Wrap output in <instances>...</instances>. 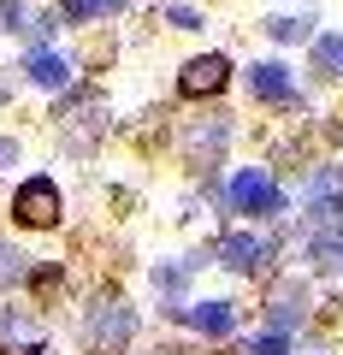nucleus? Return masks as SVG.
<instances>
[{
	"mask_svg": "<svg viewBox=\"0 0 343 355\" xmlns=\"http://www.w3.org/2000/svg\"><path fill=\"white\" fill-rule=\"evenodd\" d=\"M65 24H89V18H95V0H65Z\"/></svg>",
	"mask_w": 343,
	"mask_h": 355,
	"instance_id": "nucleus-18",
	"label": "nucleus"
},
{
	"mask_svg": "<svg viewBox=\"0 0 343 355\" xmlns=\"http://www.w3.org/2000/svg\"><path fill=\"white\" fill-rule=\"evenodd\" d=\"M267 36H272V42H314V18L279 12V18H267Z\"/></svg>",
	"mask_w": 343,
	"mask_h": 355,
	"instance_id": "nucleus-12",
	"label": "nucleus"
},
{
	"mask_svg": "<svg viewBox=\"0 0 343 355\" xmlns=\"http://www.w3.org/2000/svg\"><path fill=\"white\" fill-rule=\"evenodd\" d=\"M225 202L237 207V214H249V219H284V190L261 172V166H243V172L231 178Z\"/></svg>",
	"mask_w": 343,
	"mask_h": 355,
	"instance_id": "nucleus-2",
	"label": "nucleus"
},
{
	"mask_svg": "<svg viewBox=\"0 0 343 355\" xmlns=\"http://www.w3.org/2000/svg\"><path fill=\"white\" fill-rule=\"evenodd\" d=\"M130 331H137V314H130L125 302H107V308H95V314H89V343H95V349H107V355L125 349Z\"/></svg>",
	"mask_w": 343,
	"mask_h": 355,
	"instance_id": "nucleus-5",
	"label": "nucleus"
},
{
	"mask_svg": "<svg viewBox=\"0 0 343 355\" xmlns=\"http://www.w3.org/2000/svg\"><path fill=\"white\" fill-rule=\"evenodd\" d=\"M0 166H18V142L12 137H0Z\"/></svg>",
	"mask_w": 343,
	"mask_h": 355,
	"instance_id": "nucleus-19",
	"label": "nucleus"
},
{
	"mask_svg": "<svg viewBox=\"0 0 343 355\" xmlns=\"http://www.w3.org/2000/svg\"><path fill=\"white\" fill-rule=\"evenodd\" d=\"M308 225H314V237H343V196L308 190Z\"/></svg>",
	"mask_w": 343,
	"mask_h": 355,
	"instance_id": "nucleus-7",
	"label": "nucleus"
},
{
	"mask_svg": "<svg viewBox=\"0 0 343 355\" xmlns=\"http://www.w3.org/2000/svg\"><path fill=\"white\" fill-rule=\"evenodd\" d=\"M60 214H65V196H60V184H53L48 172L24 178V184L12 190V219H18V225L48 231V225H60Z\"/></svg>",
	"mask_w": 343,
	"mask_h": 355,
	"instance_id": "nucleus-1",
	"label": "nucleus"
},
{
	"mask_svg": "<svg viewBox=\"0 0 343 355\" xmlns=\"http://www.w3.org/2000/svg\"><path fill=\"white\" fill-rule=\"evenodd\" d=\"M249 355H290V338H284V331H261V338L249 343Z\"/></svg>",
	"mask_w": 343,
	"mask_h": 355,
	"instance_id": "nucleus-15",
	"label": "nucleus"
},
{
	"mask_svg": "<svg viewBox=\"0 0 343 355\" xmlns=\"http://www.w3.org/2000/svg\"><path fill=\"white\" fill-rule=\"evenodd\" d=\"M225 137H231L225 113H219V119H207V125L195 130V154H202V160H213V148H225Z\"/></svg>",
	"mask_w": 343,
	"mask_h": 355,
	"instance_id": "nucleus-13",
	"label": "nucleus"
},
{
	"mask_svg": "<svg viewBox=\"0 0 343 355\" xmlns=\"http://www.w3.org/2000/svg\"><path fill=\"white\" fill-rule=\"evenodd\" d=\"M219 266H231V272H254L261 261H272V243L249 237V231H231V237H219Z\"/></svg>",
	"mask_w": 343,
	"mask_h": 355,
	"instance_id": "nucleus-6",
	"label": "nucleus"
},
{
	"mask_svg": "<svg viewBox=\"0 0 343 355\" xmlns=\"http://www.w3.org/2000/svg\"><path fill=\"white\" fill-rule=\"evenodd\" d=\"M308 53H314V77H326V83L343 77V30H319L308 42Z\"/></svg>",
	"mask_w": 343,
	"mask_h": 355,
	"instance_id": "nucleus-9",
	"label": "nucleus"
},
{
	"mask_svg": "<svg viewBox=\"0 0 343 355\" xmlns=\"http://www.w3.org/2000/svg\"><path fill=\"white\" fill-rule=\"evenodd\" d=\"M24 71H30V83H42V89H65L71 83V60H65V53H48V48L30 53Z\"/></svg>",
	"mask_w": 343,
	"mask_h": 355,
	"instance_id": "nucleus-10",
	"label": "nucleus"
},
{
	"mask_svg": "<svg viewBox=\"0 0 343 355\" xmlns=\"http://www.w3.org/2000/svg\"><path fill=\"white\" fill-rule=\"evenodd\" d=\"M184 320H190L202 338H231V326H237V308H231V302H195V308H184Z\"/></svg>",
	"mask_w": 343,
	"mask_h": 355,
	"instance_id": "nucleus-8",
	"label": "nucleus"
},
{
	"mask_svg": "<svg viewBox=\"0 0 343 355\" xmlns=\"http://www.w3.org/2000/svg\"><path fill=\"white\" fill-rule=\"evenodd\" d=\"M225 83H231V60L225 53H195V60L178 65V95L184 101H207V95H219Z\"/></svg>",
	"mask_w": 343,
	"mask_h": 355,
	"instance_id": "nucleus-3",
	"label": "nucleus"
},
{
	"mask_svg": "<svg viewBox=\"0 0 343 355\" xmlns=\"http://www.w3.org/2000/svg\"><path fill=\"white\" fill-rule=\"evenodd\" d=\"M18 279H30V261L12 249V243H0V284H18Z\"/></svg>",
	"mask_w": 343,
	"mask_h": 355,
	"instance_id": "nucleus-14",
	"label": "nucleus"
},
{
	"mask_svg": "<svg viewBox=\"0 0 343 355\" xmlns=\"http://www.w3.org/2000/svg\"><path fill=\"white\" fill-rule=\"evenodd\" d=\"M308 266L314 272H343V237H308Z\"/></svg>",
	"mask_w": 343,
	"mask_h": 355,
	"instance_id": "nucleus-11",
	"label": "nucleus"
},
{
	"mask_svg": "<svg viewBox=\"0 0 343 355\" xmlns=\"http://www.w3.org/2000/svg\"><path fill=\"white\" fill-rule=\"evenodd\" d=\"M249 89H254V101H267V107H302L284 60H254L249 65Z\"/></svg>",
	"mask_w": 343,
	"mask_h": 355,
	"instance_id": "nucleus-4",
	"label": "nucleus"
},
{
	"mask_svg": "<svg viewBox=\"0 0 343 355\" xmlns=\"http://www.w3.org/2000/svg\"><path fill=\"white\" fill-rule=\"evenodd\" d=\"M184 279H190V266H160V272H154V284H160V291H172V296L184 291Z\"/></svg>",
	"mask_w": 343,
	"mask_h": 355,
	"instance_id": "nucleus-17",
	"label": "nucleus"
},
{
	"mask_svg": "<svg viewBox=\"0 0 343 355\" xmlns=\"http://www.w3.org/2000/svg\"><path fill=\"white\" fill-rule=\"evenodd\" d=\"M166 24L172 30H202V12L195 6H166Z\"/></svg>",
	"mask_w": 343,
	"mask_h": 355,
	"instance_id": "nucleus-16",
	"label": "nucleus"
}]
</instances>
